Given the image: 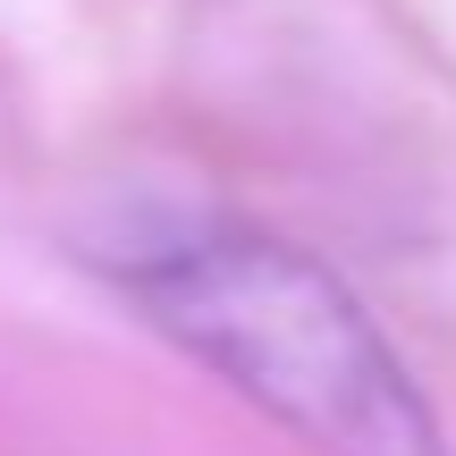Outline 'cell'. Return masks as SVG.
<instances>
[{
	"label": "cell",
	"mask_w": 456,
	"mask_h": 456,
	"mask_svg": "<svg viewBox=\"0 0 456 456\" xmlns=\"http://www.w3.org/2000/svg\"><path fill=\"white\" fill-rule=\"evenodd\" d=\"M127 296L161 338H178L313 456H448L397 346L305 245L262 228H203L135 254Z\"/></svg>",
	"instance_id": "1"
}]
</instances>
